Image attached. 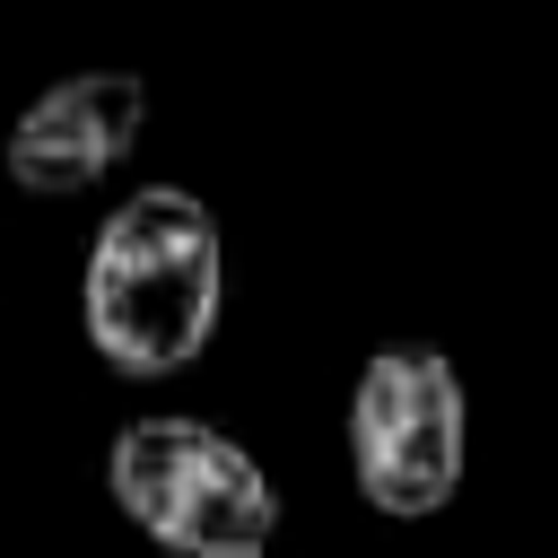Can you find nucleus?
<instances>
[{
  "mask_svg": "<svg viewBox=\"0 0 558 558\" xmlns=\"http://www.w3.org/2000/svg\"><path fill=\"white\" fill-rule=\"evenodd\" d=\"M227 305V244L218 218L183 183H140L87 244L78 314L113 375H183Z\"/></svg>",
  "mask_w": 558,
  "mask_h": 558,
  "instance_id": "f257e3e1",
  "label": "nucleus"
},
{
  "mask_svg": "<svg viewBox=\"0 0 558 558\" xmlns=\"http://www.w3.org/2000/svg\"><path fill=\"white\" fill-rule=\"evenodd\" d=\"M105 488L174 558H262L279 532V488L262 480V462L183 410L131 418L105 445Z\"/></svg>",
  "mask_w": 558,
  "mask_h": 558,
  "instance_id": "f03ea898",
  "label": "nucleus"
},
{
  "mask_svg": "<svg viewBox=\"0 0 558 558\" xmlns=\"http://www.w3.org/2000/svg\"><path fill=\"white\" fill-rule=\"evenodd\" d=\"M462 375L427 340H384L349 384V471L375 514H445L462 488Z\"/></svg>",
  "mask_w": 558,
  "mask_h": 558,
  "instance_id": "7ed1b4c3",
  "label": "nucleus"
},
{
  "mask_svg": "<svg viewBox=\"0 0 558 558\" xmlns=\"http://www.w3.org/2000/svg\"><path fill=\"white\" fill-rule=\"evenodd\" d=\"M148 131V87L131 70H70L52 78L17 122H9V183L35 201H70L96 192Z\"/></svg>",
  "mask_w": 558,
  "mask_h": 558,
  "instance_id": "20e7f679",
  "label": "nucleus"
}]
</instances>
